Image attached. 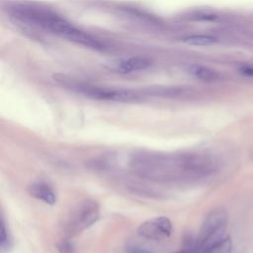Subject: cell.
<instances>
[{"instance_id":"1","label":"cell","mask_w":253,"mask_h":253,"mask_svg":"<svg viewBox=\"0 0 253 253\" xmlns=\"http://www.w3.org/2000/svg\"><path fill=\"white\" fill-rule=\"evenodd\" d=\"M130 165L142 178L166 182L207 176L215 171L217 161L201 153H142L133 157Z\"/></svg>"},{"instance_id":"2","label":"cell","mask_w":253,"mask_h":253,"mask_svg":"<svg viewBox=\"0 0 253 253\" xmlns=\"http://www.w3.org/2000/svg\"><path fill=\"white\" fill-rule=\"evenodd\" d=\"M11 14L21 22L42 28L82 46L93 49L105 48V44L97 38L76 28L64 18L48 10L32 6H16L12 8Z\"/></svg>"},{"instance_id":"3","label":"cell","mask_w":253,"mask_h":253,"mask_svg":"<svg viewBox=\"0 0 253 253\" xmlns=\"http://www.w3.org/2000/svg\"><path fill=\"white\" fill-rule=\"evenodd\" d=\"M56 81H58L62 86H64L67 89H70L74 92L83 94L86 97L96 100L121 103H131L141 100V95L131 90L109 89L93 86L86 83L74 81L71 78H66L65 76H61L60 78L56 76Z\"/></svg>"},{"instance_id":"4","label":"cell","mask_w":253,"mask_h":253,"mask_svg":"<svg viewBox=\"0 0 253 253\" xmlns=\"http://www.w3.org/2000/svg\"><path fill=\"white\" fill-rule=\"evenodd\" d=\"M100 216V206L95 200L79 202L70 211L64 226L67 237H73L93 225Z\"/></svg>"},{"instance_id":"5","label":"cell","mask_w":253,"mask_h":253,"mask_svg":"<svg viewBox=\"0 0 253 253\" xmlns=\"http://www.w3.org/2000/svg\"><path fill=\"white\" fill-rule=\"evenodd\" d=\"M228 222V216L225 211L215 209L210 211L200 228L196 243L199 244L205 252L225 237V230Z\"/></svg>"},{"instance_id":"6","label":"cell","mask_w":253,"mask_h":253,"mask_svg":"<svg viewBox=\"0 0 253 253\" xmlns=\"http://www.w3.org/2000/svg\"><path fill=\"white\" fill-rule=\"evenodd\" d=\"M173 231V224L166 216H156L142 222L138 228L139 236L153 241H161L168 238Z\"/></svg>"},{"instance_id":"7","label":"cell","mask_w":253,"mask_h":253,"mask_svg":"<svg viewBox=\"0 0 253 253\" xmlns=\"http://www.w3.org/2000/svg\"><path fill=\"white\" fill-rule=\"evenodd\" d=\"M28 193L37 200L42 201L47 205L56 203V192L53 187L44 180L33 181L28 186Z\"/></svg>"},{"instance_id":"8","label":"cell","mask_w":253,"mask_h":253,"mask_svg":"<svg viewBox=\"0 0 253 253\" xmlns=\"http://www.w3.org/2000/svg\"><path fill=\"white\" fill-rule=\"evenodd\" d=\"M151 65V60L144 56H132L122 59L116 63L115 69L121 73H130L144 70Z\"/></svg>"},{"instance_id":"9","label":"cell","mask_w":253,"mask_h":253,"mask_svg":"<svg viewBox=\"0 0 253 253\" xmlns=\"http://www.w3.org/2000/svg\"><path fill=\"white\" fill-rule=\"evenodd\" d=\"M189 72L195 76L196 78L203 81H215L220 78V74L217 70L212 69L208 66L200 65V64H192L189 66Z\"/></svg>"},{"instance_id":"10","label":"cell","mask_w":253,"mask_h":253,"mask_svg":"<svg viewBox=\"0 0 253 253\" xmlns=\"http://www.w3.org/2000/svg\"><path fill=\"white\" fill-rule=\"evenodd\" d=\"M183 42L190 45L202 46L213 44L217 42V39L210 35H189L183 39Z\"/></svg>"},{"instance_id":"11","label":"cell","mask_w":253,"mask_h":253,"mask_svg":"<svg viewBox=\"0 0 253 253\" xmlns=\"http://www.w3.org/2000/svg\"><path fill=\"white\" fill-rule=\"evenodd\" d=\"M232 241L229 236H225L220 241L210 247L205 253H231Z\"/></svg>"},{"instance_id":"12","label":"cell","mask_w":253,"mask_h":253,"mask_svg":"<svg viewBox=\"0 0 253 253\" xmlns=\"http://www.w3.org/2000/svg\"><path fill=\"white\" fill-rule=\"evenodd\" d=\"M12 237L6 227L4 218L1 219V238H0V249L2 252H7L12 247Z\"/></svg>"},{"instance_id":"13","label":"cell","mask_w":253,"mask_h":253,"mask_svg":"<svg viewBox=\"0 0 253 253\" xmlns=\"http://www.w3.org/2000/svg\"><path fill=\"white\" fill-rule=\"evenodd\" d=\"M58 251L60 253H73L74 252V245L70 241L69 237L61 240L57 245Z\"/></svg>"},{"instance_id":"14","label":"cell","mask_w":253,"mask_h":253,"mask_svg":"<svg viewBox=\"0 0 253 253\" xmlns=\"http://www.w3.org/2000/svg\"><path fill=\"white\" fill-rule=\"evenodd\" d=\"M173 253H205V250L196 242L192 245H188L186 248L180 249Z\"/></svg>"},{"instance_id":"15","label":"cell","mask_w":253,"mask_h":253,"mask_svg":"<svg viewBox=\"0 0 253 253\" xmlns=\"http://www.w3.org/2000/svg\"><path fill=\"white\" fill-rule=\"evenodd\" d=\"M239 72L245 76L253 77V66L250 65H242L239 67Z\"/></svg>"},{"instance_id":"16","label":"cell","mask_w":253,"mask_h":253,"mask_svg":"<svg viewBox=\"0 0 253 253\" xmlns=\"http://www.w3.org/2000/svg\"><path fill=\"white\" fill-rule=\"evenodd\" d=\"M127 253H152L144 248H141V247H136V246H133V247H130L128 248L127 250Z\"/></svg>"}]
</instances>
